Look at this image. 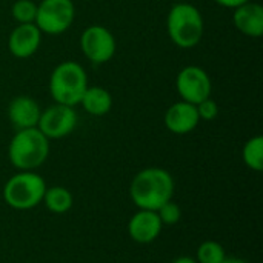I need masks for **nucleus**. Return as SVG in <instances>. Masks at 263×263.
<instances>
[{
    "mask_svg": "<svg viewBox=\"0 0 263 263\" xmlns=\"http://www.w3.org/2000/svg\"><path fill=\"white\" fill-rule=\"evenodd\" d=\"M129 194L139 210L157 211L173 199L174 179L162 168H146L136 174L131 182Z\"/></svg>",
    "mask_w": 263,
    "mask_h": 263,
    "instance_id": "1",
    "label": "nucleus"
},
{
    "mask_svg": "<svg viewBox=\"0 0 263 263\" xmlns=\"http://www.w3.org/2000/svg\"><path fill=\"white\" fill-rule=\"evenodd\" d=\"M49 154V140L39 128L18 129L11 139L8 156L20 171H32L45 163Z\"/></svg>",
    "mask_w": 263,
    "mask_h": 263,
    "instance_id": "2",
    "label": "nucleus"
},
{
    "mask_svg": "<svg viewBox=\"0 0 263 263\" xmlns=\"http://www.w3.org/2000/svg\"><path fill=\"white\" fill-rule=\"evenodd\" d=\"M166 29L176 46L190 49L199 45L203 37V17L194 5L176 3L168 12Z\"/></svg>",
    "mask_w": 263,
    "mask_h": 263,
    "instance_id": "3",
    "label": "nucleus"
},
{
    "mask_svg": "<svg viewBox=\"0 0 263 263\" xmlns=\"http://www.w3.org/2000/svg\"><path fill=\"white\" fill-rule=\"evenodd\" d=\"M88 88V76L82 65L72 60L59 63L49 77V92L55 103L76 106Z\"/></svg>",
    "mask_w": 263,
    "mask_h": 263,
    "instance_id": "4",
    "label": "nucleus"
},
{
    "mask_svg": "<svg viewBox=\"0 0 263 263\" xmlns=\"http://www.w3.org/2000/svg\"><path fill=\"white\" fill-rule=\"evenodd\" d=\"M45 191L46 185L42 176L32 171H20L5 183L3 197L11 208L25 211L42 203Z\"/></svg>",
    "mask_w": 263,
    "mask_h": 263,
    "instance_id": "5",
    "label": "nucleus"
},
{
    "mask_svg": "<svg viewBox=\"0 0 263 263\" xmlns=\"http://www.w3.org/2000/svg\"><path fill=\"white\" fill-rule=\"evenodd\" d=\"M76 17L72 0H42L37 5L35 26L42 34L57 35L69 29Z\"/></svg>",
    "mask_w": 263,
    "mask_h": 263,
    "instance_id": "6",
    "label": "nucleus"
},
{
    "mask_svg": "<svg viewBox=\"0 0 263 263\" xmlns=\"http://www.w3.org/2000/svg\"><path fill=\"white\" fill-rule=\"evenodd\" d=\"M80 48L89 62L102 65L114 57L116 39L112 32L105 26L91 25L80 35Z\"/></svg>",
    "mask_w": 263,
    "mask_h": 263,
    "instance_id": "7",
    "label": "nucleus"
},
{
    "mask_svg": "<svg viewBox=\"0 0 263 263\" xmlns=\"http://www.w3.org/2000/svg\"><path fill=\"white\" fill-rule=\"evenodd\" d=\"M76 125L77 112L74 111V106L54 103L42 111L37 128L48 140H55L69 136L74 131Z\"/></svg>",
    "mask_w": 263,
    "mask_h": 263,
    "instance_id": "8",
    "label": "nucleus"
},
{
    "mask_svg": "<svg viewBox=\"0 0 263 263\" xmlns=\"http://www.w3.org/2000/svg\"><path fill=\"white\" fill-rule=\"evenodd\" d=\"M176 88L183 102L197 105L202 100L211 97L213 83L205 69L200 66H185L176 79Z\"/></svg>",
    "mask_w": 263,
    "mask_h": 263,
    "instance_id": "9",
    "label": "nucleus"
},
{
    "mask_svg": "<svg viewBox=\"0 0 263 263\" xmlns=\"http://www.w3.org/2000/svg\"><path fill=\"white\" fill-rule=\"evenodd\" d=\"M42 43V31L35 23L17 25L8 39L9 52L17 59H28L34 55Z\"/></svg>",
    "mask_w": 263,
    "mask_h": 263,
    "instance_id": "10",
    "label": "nucleus"
},
{
    "mask_svg": "<svg viewBox=\"0 0 263 263\" xmlns=\"http://www.w3.org/2000/svg\"><path fill=\"white\" fill-rule=\"evenodd\" d=\"M200 117L197 114V108L188 102H176L165 112V126L177 136L188 134L197 128Z\"/></svg>",
    "mask_w": 263,
    "mask_h": 263,
    "instance_id": "11",
    "label": "nucleus"
},
{
    "mask_svg": "<svg viewBox=\"0 0 263 263\" xmlns=\"http://www.w3.org/2000/svg\"><path fill=\"white\" fill-rule=\"evenodd\" d=\"M162 227L163 225L156 211L139 210L128 223V233L134 242L146 245L159 237Z\"/></svg>",
    "mask_w": 263,
    "mask_h": 263,
    "instance_id": "12",
    "label": "nucleus"
},
{
    "mask_svg": "<svg viewBox=\"0 0 263 263\" xmlns=\"http://www.w3.org/2000/svg\"><path fill=\"white\" fill-rule=\"evenodd\" d=\"M42 109L39 103L29 96H17L8 106V117L12 126L18 129L37 128Z\"/></svg>",
    "mask_w": 263,
    "mask_h": 263,
    "instance_id": "13",
    "label": "nucleus"
},
{
    "mask_svg": "<svg viewBox=\"0 0 263 263\" xmlns=\"http://www.w3.org/2000/svg\"><path fill=\"white\" fill-rule=\"evenodd\" d=\"M234 26L248 37H260L263 34V8L256 2H247L234 9Z\"/></svg>",
    "mask_w": 263,
    "mask_h": 263,
    "instance_id": "14",
    "label": "nucleus"
},
{
    "mask_svg": "<svg viewBox=\"0 0 263 263\" xmlns=\"http://www.w3.org/2000/svg\"><path fill=\"white\" fill-rule=\"evenodd\" d=\"M83 106V109L91 114V116H105L111 111L112 108V97L111 94L102 88V86H89L85 89L80 103Z\"/></svg>",
    "mask_w": 263,
    "mask_h": 263,
    "instance_id": "15",
    "label": "nucleus"
},
{
    "mask_svg": "<svg viewBox=\"0 0 263 263\" xmlns=\"http://www.w3.org/2000/svg\"><path fill=\"white\" fill-rule=\"evenodd\" d=\"M42 202L45 203V206L51 213L63 214V213L71 210V206H72V196L63 186H52V188H46Z\"/></svg>",
    "mask_w": 263,
    "mask_h": 263,
    "instance_id": "16",
    "label": "nucleus"
},
{
    "mask_svg": "<svg viewBox=\"0 0 263 263\" xmlns=\"http://www.w3.org/2000/svg\"><path fill=\"white\" fill-rule=\"evenodd\" d=\"M243 162L254 171L263 170V137H251L243 146Z\"/></svg>",
    "mask_w": 263,
    "mask_h": 263,
    "instance_id": "17",
    "label": "nucleus"
},
{
    "mask_svg": "<svg viewBox=\"0 0 263 263\" xmlns=\"http://www.w3.org/2000/svg\"><path fill=\"white\" fill-rule=\"evenodd\" d=\"M225 257L223 247L214 240H206L197 248V263H220Z\"/></svg>",
    "mask_w": 263,
    "mask_h": 263,
    "instance_id": "18",
    "label": "nucleus"
},
{
    "mask_svg": "<svg viewBox=\"0 0 263 263\" xmlns=\"http://www.w3.org/2000/svg\"><path fill=\"white\" fill-rule=\"evenodd\" d=\"M12 18L18 23H34L37 14V5L32 0H17L11 8Z\"/></svg>",
    "mask_w": 263,
    "mask_h": 263,
    "instance_id": "19",
    "label": "nucleus"
},
{
    "mask_svg": "<svg viewBox=\"0 0 263 263\" xmlns=\"http://www.w3.org/2000/svg\"><path fill=\"white\" fill-rule=\"evenodd\" d=\"M156 213H157L162 225H174L182 217V211H180L179 205L174 203L173 200H168L166 203H163Z\"/></svg>",
    "mask_w": 263,
    "mask_h": 263,
    "instance_id": "20",
    "label": "nucleus"
},
{
    "mask_svg": "<svg viewBox=\"0 0 263 263\" xmlns=\"http://www.w3.org/2000/svg\"><path fill=\"white\" fill-rule=\"evenodd\" d=\"M196 108H197V114H199L200 120L210 122V120H214L217 117V114H219V106L214 102V99H211V97H208V99L202 100L200 103H197Z\"/></svg>",
    "mask_w": 263,
    "mask_h": 263,
    "instance_id": "21",
    "label": "nucleus"
},
{
    "mask_svg": "<svg viewBox=\"0 0 263 263\" xmlns=\"http://www.w3.org/2000/svg\"><path fill=\"white\" fill-rule=\"evenodd\" d=\"M214 2H216V3H219L220 6L236 9L237 6H240V5H243V3H247V2H250V0H214Z\"/></svg>",
    "mask_w": 263,
    "mask_h": 263,
    "instance_id": "22",
    "label": "nucleus"
},
{
    "mask_svg": "<svg viewBox=\"0 0 263 263\" xmlns=\"http://www.w3.org/2000/svg\"><path fill=\"white\" fill-rule=\"evenodd\" d=\"M220 263H248L243 259H239V257H225Z\"/></svg>",
    "mask_w": 263,
    "mask_h": 263,
    "instance_id": "23",
    "label": "nucleus"
},
{
    "mask_svg": "<svg viewBox=\"0 0 263 263\" xmlns=\"http://www.w3.org/2000/svg\"><path fill=\"white\" fill-rule=\"evenodd\" d=\"M173 263H197V260H194V259H191L188 256H182V257L176 259Z\"/></svg>",
    "mask_w": 263,
    "mask_h": 263,
    "instance_id": "24",
    "label": "nucleus"
}]
</instances>
